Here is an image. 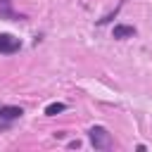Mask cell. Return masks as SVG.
<instances>
[{
	"label": "cell",
	"mask_w": 152,
	"mask_h": 152,
	"mask_svg": "<svg viewBox=\"0 0 152 152\" xmlns=\"http://www.w3.org/2000/svg\"><path fill=\"white\" fill-rule=\"evenodd\" d=\"M0 19H24L12 10V0H0Z\"/></svg>",
	"instance_id": "3957f363"
},
{
	"label": "cell",
	"mask_w": 152,
	"mask_h": 152,
	"mask_svg": "<svg viewBox=\"0 0 152 152\" xmlns=\"http://www.w3.org/2000/svg\"><path fill=\"white\" fill-rule=\"evenodd\" d=\"M112 36L114 38H131V36H135V28L133 26H126V24H116L112 28Z\"/></svg>",
	"instance_id": "5b68a950"
},
{
	"label": "cell",
	"mask_w": 152,
	"mask_h": 152,
	"mask_svg": "<svg viewBox=\"0 0 152 152\" xmlns=\"http://www.w3.org/2000/svg\"><path fill=\"white\" fill-rule=\"evenodd\" d=\"M64 109H66L64 102H52V104L45 107V116H55V114H59V112H64Z\"/></svg>",
	"instance_id": "8992f818"
},
{
	"label": "cell",
	"mask_w": 152,
	"mask_h": 152,
	"mask_svg": "<svg viewBox=\"0 0 152 152\" xmlns=\"http://www.w3.org/2000/svg\"><path fill=\"white\" fill-rule=\"evenodd\" d=\"M88 138H90V145L95 150H109L112 147V135L104 126H93L88 131Z\"/></svg>",
	"instance_id": "6da1fadb"
},
{
	"label": "cell",
	"mask_w": 152,
	"mask_h": 152,
	"mask_svg": "<svg viewBox=\"0 0 152 152\" xmlns=\"http://www.w3.org/2000/svg\"><path fill=\"white\" fill-rule=\"evenodd\" d=\"M19 48H21L19 38H14L10 33H0V55H14V52H19Z\"/></svg>",
	"instance_id": "7a4b0ae2"
},
{
	"label": "cell",
	"mask_w": 152,
	"mask_h": 152,
	"mask_svg": "<svg viewBox=\"0 0 152 152\" xmlns=\"http://www.w3.org/2000/svg\"><path fill=\"white\" fill-rule=\"evenodd\" d=\"M24 114L21 107H14V104H2L0 107V119H19Z\"/></svg>",
	"instance_id": "277c9868"
}]
</instances>
